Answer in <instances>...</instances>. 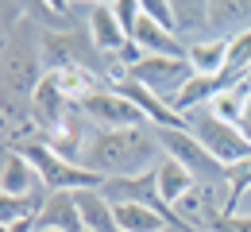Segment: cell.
<instances>
[{
    "label": "cell",
    "mask_w": 251,
    "mask_h": 232,
    "mask_svg": "<svg viewBox=\"0 0 251 232\" xmlns=\"http://www.w3.org/2000/svg\"><path fill=\"white\" fill-rule=\"evenodd\" d=\"M70 112H74V104H70L66 93L58 89V77H54V74H43V81H39V89H35V97H31V120H35V128H39L43 135L58 132Z\"/></svg>",
    "instance_id": "cell-10"
},
{
    "label": "cell",
    "mask_w": 251,
    "mask_h": 232,
    "mask_svg": "<svg viewBox=\"0 0 251 232\" xmlns=\"http://www.w3.org/2000/svg\"><path fill=\"white\" fill-rule=\"evenodd\" d=\"M39 190V174H35V166L12 147L4 159H0V194H8V198H24V194H35Z\"/></svg>",
    "instance_id": "cell-14"
},
{
    "label": "cell",
    "mask_w": 251,
    "mask_h": 232,
    "mask_svg": "<svg viewBox=\"0 0 251 232\" xmlns=\"http://www.w3.org/2000/svg\"><path fill=\"white\" fill-rule=\"evenodd\" d=\"M124 77L131 81H139L143 89H151L155 97H162L166 104L182 93V85H186L189 77H193V66H189V58H166V54H143L135 66L124 70Z\"/></svg>",
    "instance_id": "cell-6"
},
{
    "label": "cell",
    "mask_w": 251,
    "mask_h": 232,
    "mask_svg": "<svg viewBox=\"0 0 251 232\" xmlns=\"http://www.w3.org/2000/svg\"><path fill=\"white\" fill-rule=\"evenodd\" d=\"M112 221H116V232H166V229H170L155 209H147V205H131V201L112 205Z\"/></svg>",
    "instance_id": "cell-16"
},
{
    "label": "cell",
    "mask_w": 251,
    "mask_h": 232,
    "mask_svg": "<svg viewBox=\"0 0 251 232\" xmlns=\"http://www.w3.org/2000/svg\"><path fill=\"white\" fill-rule=\"evenodd\" d=\"M236 128L244 132V139H251V97H248V104H244V116L236 120Z\"/></svg>",
    "instance_id": "cell-25"
},
{
    "label": "cell",
    "mask_w": 251,
    "mask_h": 232,
    "mask_svg": "<svg viewBox=\"0 0 251 232\" xmlns=\"http://www.w3.org/2000/svg\"><path fill=\"white\" fill-rule=\"evenodd\" d=\"M47 232H58V229H47Z\"/></svg>",
    "instance_id": "cell-26"
},
{
    "label": "cell",
    "mask_w": 251,
    "mask_h": 232,
    "mask_svg": "<svg viewBox=\"0 0 251 232\" xmlns=\"http://www.w3.org/2000/svg\"><path fill=\"white\" fill-rule=\"evenodd\" d=\"M209 31V0H174V35H201Z\"/></svg>",
    "instance_id": "cell-19"
},
{
    "label": "cell",
    "mask_w": 251,
    "mask_h": 232,
    "mask_svg": "<svg viewBox=\"0 0 251 232\" xmlns=\"http://www.w3.org/2000/svg\"><path fill=\"white\" fill-rule=\"evenodd\" d=\"M205 229L209 232H251V217H224V213L213 217L209 213L205 217Z\"/></svg>",
    "instance_id": "cell-23"
},
{
    "label": "cell",
    "mask_w": 251,
    "mask_h": 232,
    "mask_svg": "<svg viewBox=\"0 0 251 232\" xmlns=\"http://www.w3.org/2000/svg\"><path fill=\"white\" fill-rule=\"evenodd\" d=\"M155 170H158V194H162V201H166L170 209H174L178 201L189 198V190H193V182H197V178H193L178 159H162Z\"/></svg>",
    "instance_id": "cell-15"
},
{
    "label": "cell",
    "mask_w": 251,
    "mask_h": 232,
    "mask_svg": "<svg viewBox=\"0 0 251 232\" xmlns=\"http://www.w3.org/2000/svg\"><path fill=\"white\" fill-rule=\"evenodd\" d=\"M131 43H135L143 54H166V58H186V51H189V47H186V43H182L174 31L158 27L151 16H143V8H139V20H135Z\"/></svg>",
    "instance_id": "cell-12"
},
{
    "label": "cell",
    "mask_w": 251,
    "mask_h": 232,
    "mask_svg": "<svg viewBox=\"0 0 251 232\" xmlns=\"http://www.w3.org/2000/svg\"><path fill=\"white\" fill-rule=\"evenodd\" d=\"M39 58H43V66L47 70H89L97 77H104V81H112L108 74H104V54L97 51L93 35L89 27L81 31V27H70V31H54V27H47V31L39 35Z\"/></svg>",
    "instance_id": "cell-4"
},
{
    "label": "cell",
    "mask_w": 251,
    "mask_h": 232,
    "mask_svg": "<svg viewBox=\"0 0 251 232\" xmlns=\"http://www.w3.org/2000/svg\"><path fill=\"white\" fill-rule=\"evenodd\" d=\"M77 209H81V225H85V232H116L112 201L104 198L100 190H81V194H77Z\"/></svg>",
    "instance_id": "cell-18"
},
{
    "label": "cell",
    "mask_w": 251,
    "mask_h": 232,
    "mask_svg": "<svg viewBox=\"0 0 251 232\" xmlns=\"http://www.w3.org/2000/svg\"><path fill=\"white\" fill-rule=\"evenodd\" d=\"M112 12H116V20H120L124 35L131 39V31H135V20H139V4H135V0H116V4H112Z\"/></svg>",
    "instance_id": "cell-24"
},
{
    "label": "cell",
    "mask_w": 251,
    "mask_h": 232,
    "mask_svg": "<svg viewBox=\"0 0 251 232\" xmlns=\"http://www.w3.org/2000/svg\"><path fill=\"white\" fill-rule=\"evenodd\" d=\"M189 132L220 166H236L251 159V139H244V132L228 120H220L213 108H193L189 112Z\"/></svg>",
    "instance_id": "cell-5"
},
{
    "label": "cell",
    "mask_w": 251,
    "mask_h": 232,
    "mask_svg": "<svg viewBox=\"0 0 251 232\" xmlns=\"http://www.w3.org/2000/svg\"><path fill=\"white\" fill-rule=\"evenodd\" d=\"M85 120H93L97 132H120V128H139L147 116L131 104L127 97H120L116 89H100L93 97H85L81 104H74Z\"/></svg>",
    "instance_id": "cell-8"
},
{
    "label": "cell",
    "mask_w": 251,
    "mask_h": 232,
    "mask_svg": "<svg viewBox=\"0 0 251 232\" xmlns=\"http://www.w3.org/2000/svg\"><path fill=\"white\" fill-rule=\"evenodd\" d=\"M248 190H251V159L248 163H236V166H228V198H224V217H236V209H240V201L248 198Z\"/></svg>",
    "instance_id": "cell-22"
},
{
    "label": "cell",
    "mask_w": 251,
    "mask_h": 232,
    "mask_svg": "<svg viewBox=\"0 0 251 232\" xmlns=\"http://www.w3.org/2000/svg\"><path fill=\"white\" fill-rule=\"evenodd\" d=\"M232 24H248V27H251V4H236V0H209V31L232 27Z\"/></svg>",
    "instance_id": "cell-21"
},
{
    "label": "cell",
    "mask_w": 251,
    "mask_h": 232,
    "mask_svg": "<svg viewBox=\"0 0 251 232\" xmlns=\"http://www.w3.org/2000/svg\"><path fill=\"white\" fill-rule=\"evenodd\" d=\"M158 147H166V155L170 159H178V163L186 166L193 178H209V182H228V166H220L197 139L193 132H178V128H158Z\"/></svg>",
    "instance_id": "cell-7"
},
{
    "label": "cell",
    "mask_w": 251,
    "mask_h": 232,
    "mask_svg": "<svg viewBox=\"0 0 251 232\" xmlns=\"http://www.w3.org/2000/svg\"><path fill=\"white\" fill-rule=\"evenodd\" d=\"M43 81V58L35 54V35L27 20H16L4 39L0 54V112L4 116H31V97Z\"/></svg>",
    "instance_id": "cell-1"
},
{
    "label": "cell",
    "mask_w": 251,
    "mask_h": 232,
    "mask_svg": "<svg viewBox=\"0 0 251 232\" xmlns=\"http://www.w3.org/2000/svg\"><path fill=\"white\" fill-rule=\"evenodd\" d=\"M112 89H116L120 97L131 101V104H135L147 120H155L158 128H178V132H186V128H189V116L174 112V108H170L162 97H155L151 89H143L139 81H131V77H124V74H120V77H112Z\"/></svg>",
    "instance_id": "cell-9"
},
{
    "label": "cell",
    "mask_w": 251,
    "mask_h": 232,
    "mask_svg": "<svg viewBox=\"0 0 251 232\" xmlns=\"http://www.w3.org/2000/svg\"><path fill=\"white\" fill-rule=\"evenodd\" d=\"M47 229L85 232V225H81V209H77V194H47L39 217H35V232H47Z\"/></svg>",
    "instance_id": "cell-11"
},
{
    "label": "cell",
    "mask_w": 251,
    "mask_h": 232,
    "mask_svg": "<svg viewBox=\"0 0 251 232\" xmlns=\"http://www.w3.org/2000/svg\"><path fill=\"white\" fill-rule=\"evenodd\" d=\"M151 135L143 128H120V132H93L85 151H81V166L97 170L104 178H120V174H143L151 170Z\"/></svg>",
    "instance_id": "cell-2"
},
{
    "label": "cell",
    "mask_w": 251,
    "mask_h": 232,
    "mask_svg": "<svg viewBox=\"0 0 251 232\" xmlns=\"http://www.w3.org/2000/svg\"><path fill=\"white\" fill-rule=\"evenodd\" d=\"M186 58H189V66H193V74L213 77L228 62V39H197V43H189Z\"/></svg>",
    "instance_id": "cell-17"
},
{
    "label": "cell",
    "mask_w": 251,
    "mask_h": 232,
    "mask_svg": "<svg viewBox=\"0 0 251 232\" xmlns=\"http://www.w3.org/2000/svg\"><path fill=\"white\" fill-rule=\"evenodd\" d=\"M16 151L35 166V174H39V182L47 186V194H81V190H104V174H97V170H85V166H74L58 159L39 135L31 139H20L16 143Z\"/></svg>",
    "instance_id": "cell-3"
},
{
    "label": "cell",
    "mask_w": 251,
    "mask_h": 232,
    "mask_svg": "<svg viewBox=\"0 0 251 232\" xmlns=\"http://www.w3.org/2000/svg\"><path fill=\"white\" fill-rule=\"evenodd\" d=\"M43 194L35 190V194H24V198H8V194H0V225L4 229H12V225H20V221H27V217H39V209H43Z\"/></svg>",
    "instance_id": "cell-20"
},
{
    "label": "cell",
    "mask_w": 251,
    "mask_h": 232,
    "mask_svg": "<svg viewBox=\"0 0 251 232\" xmlns=\"http://www.w3.org/2000/svg\"><path fill=\"white\" fill-rule=\"evenodd\" d=\"M89 35H93L97 51H100L104 58H116L127 43H131L124 35V27H120V20H116V12H112V4H93V8H89Z\"/></svg>",
    "instance_id": "cell-13"
}]
</instances>
